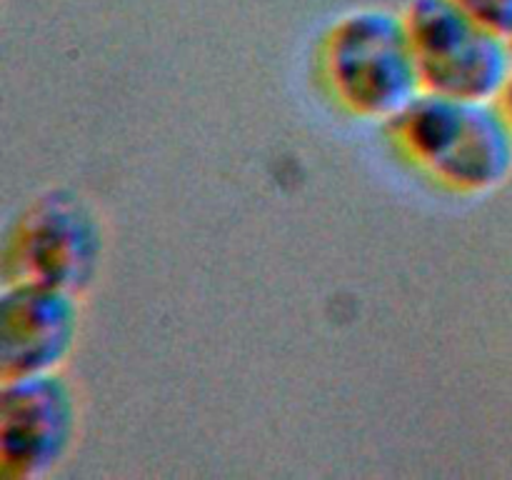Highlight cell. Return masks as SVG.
<instances>
[{
    "label": "cell",
    "instance_id": "4",
    "mask_svg": "<svg viewBox=\"0 0 512 480\" xmlns=\"http://www.w3.org/2000/svg\"><path fill=\"white\" fill-rule=\"evenodd\" d=\"M423 90L500 100L512 75V40L485 28L450 0H410L403 10Z\"/></svg>",
    "mask_w": 512,
    "mask_h": 480
},
{
    "label": "cell",
    "instance_id": "8",
    "mask_svg": "<svg viewBox=\"0 0 512 480\" xmlns=\"http://www.w3.org/2000/svg\"><path fill=\"white\" fill-rule=\"evenodd\" d=\"M498 103H500V108L505 110V115H508V120L512 125V75H510L508 85H505V90H503V95H500Z\"/></svg>",
    "mask_w": 512,
    "mask_h": 480
},
{
    "label": "cell",
    "instance_id": "1",
    "mask_svg": "<svg viewBox=\"0 0 512 480\" xmlns=\"http://www.w3.org/2000/svg\"><path fill=\"white\" fill-rule=\"evenodd\" d=\"M388 130L400 153L450 193H493L512 175V125L498 100L423 90Z\"/></svg>",
    "mask_w": 512,
    "mask_h": 480
},
{
    "label": "cell",
    "instance_id": "2",
    "mask_svg": "<svg viewBox=\"0 0 512 480\" xmlns=\"http://www.w3.org/2000/svg\"><path fill=\"white\" fill-rule=\"evenodd\" d=\"M320 70L335 103L360 120L390 123L423 93L405 15L388 8L340 15L320 40Z\"/></svg>",
    "mask_w": 512,
    "mask_h": 480
},
{
    "label": "cell",
    "instance_id": "5",
    "mask_svg": "<svg viewBox=\"0 0 512 480\" xmlns=\"http://www.w3.org/2000/svg\"><path fill=\"white\" fill-rule=\"evenodd\" d=\"M80 433V400L60 370L0 380V470L40 480L63 465Z\"/></svg>",
    "mask_w": 512,
    "mask_h": 480
},
{
    "label": "cell",
    "instance_id": "7",
    "mask_svg": "<svg viewBox=\"0 0 512 480\" xmlns=\"http://www.w3.org/2000/svg\"><path fill=\"white\" fill-rule=\"evenodd\" d=\"M485 28L512 40V0H450Z\"/></svg>",
    "mask_w": 512,
    "mask_h": 480
},
{
    "label": "cell",
    "instance_id": "3",
    "mask_svg": "<svg viewBox=\"0 0 512 480\" xmlns=\"http://www.w3.org/2000/svg\"><path fill=\"white\" fill-rule=\"evenodd\" d=\"M103 223L93 205L68 188L30 200L3 243V283L30 280L85 293L103 265Z\"/></svg>",
    "mask_w": 512,
    "mask_h": 480
},
{
    "label": "cell",
    "instance_id": "6",
    "mask_svg": "<svg viewBox=\"0 0 512 480\" xmlns=\"http://www.w3.org/2000/svg\"><path fill=\"white\" fill-rule=\"evenodd\" d=\"M80 335V295L30 280L0 293V380L63 370Z\"/></svg>",
    "mask_w": 512,
    "mask_h": 480
}]
</instances>
